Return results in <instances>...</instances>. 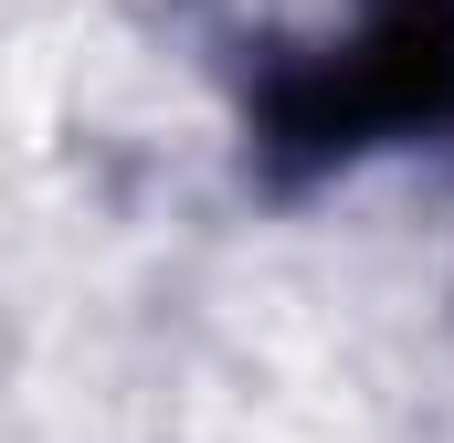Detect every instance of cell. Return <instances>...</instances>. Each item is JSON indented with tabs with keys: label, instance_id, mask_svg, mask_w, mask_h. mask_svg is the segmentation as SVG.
Wrapping results in <instances>:
<instances>
[{
	"label": "cell",
	"instance_id": "cell-1",
	"mask_svg": "<svg viewBox=\"0 0 454 443\" xmlns=\"http://www.w3.org/2000/svg\"><path fill=\"white\" fill-rule=\"evenodd\" d=\"M444 106H454V0H402L339 64H317L275 96V148L328 159V148H359L380 127H412V116H444Z\"/></svg>",
	"mask_w": 454,
	"mask_h": 443
}]
</instances>
